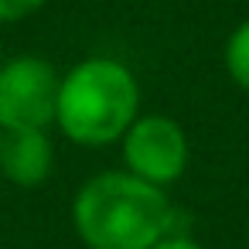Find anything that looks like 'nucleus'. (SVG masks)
<instances>
[{
	"instance_id": "nucleus-1",
	"label": "nucleus",
	"mask_w": 249,
	"mask_h": 249,
	"mask_svg": "<svg viewBox=\"0 0 249 249\" xmlns=\"http://www.w3.org/2000/svg\"><path fill=\"white\" fill-rule=\"evenodd\" d=\"M72 229L86 249H154L178 235V212L164 188L130 171H103L75 191Z\"/></svg>"
},
{
	"instance_id": "nucleus-2",
	"label": "nucleus",
	"mask_w": 249,
	"mask_h": 249,
	"mask_svg": "<svg viewBox=\"0 0 249 249\" xmlns=\"http://www.w3.org/2000/svg\"><path fill=\"white\" fill-rule=\"evenodd\" d=\"M140 116L137 75L116 58H86L62 75L58 86V130L79 147H106Z\"/></svg>"
},
{
	"instance_id": "nucleus-3",
	"label": "nucleus",
	"mask_w": 249,
	"mask_h": 249,
	"mask_svg": "<svg viewBox=\"0 0 249 249\" xmlns=\"http://www.w3.org/2000/svg\"><path fill=\"white\" fill-rule=\"evenodd\" d=\"M62 75L38 55L0 62V130H48L58 113Z\"/></svg>"
},
{
	"instance_id": "nucleus-4",
	"label": "nucleus",
	"mask_w": 249,
	"mask_h": 249,
	"mask_svg": "<svg viewBox=\"0 0 249 249\" xmlns=\"http://www.w3.org/2000/svg\"><path fill=\"white\" fill-rule=\"evenodd\" d=\"M120 143H123V171L164 191L167 184L184 178L188 160H191V143H188L184 126L160 113L137 116Z\"/></svg>"
},
{
	"instance_id": "nucleus-5",
	"label": "nucleus",
	"mask_w": 249,
	"mask_h": 249,
	"mask_svg": "<svg viewBox=\"0 0 249 249\" xmlns=\"http://www.w3.org/2000/svg\"><path fill=\"white\" fill-rule=\"evenodd\" d=\"M55 171V147L48 130H14L0 143V174L18 188H41Z\"/></svg>"
},
{
	"instance_id": "nucleus-6",
	"label": "nucleus",
	"mask_w": 249,
	"mask_h": 249,
	"mask_svg": "<svg viewBox=\"0 0 249 249\" xmlns=\"http://www.w3.org/2000/svg\"><path fill=\"white\" fill-rule=\"evenodd\" d=\"M225 72L239 89L249 92V21H242L225 41Z\"/></svg>"
},
{
	"instance_id": "nucleus-7",
	"label": "nucleus",
	"mask_w": 249,
	"mask_h": 249,
	"mask_svg": "<svg viewBox=\"0 0 249 249\" xmlns=\"http://www.w3.org/2000/svg\"><path fill=\"white\" fill-rule=\"evenodd\" d=\"M45 4L48 0H0V24H18L35 11H41Z\"/></svg>"
},
{
	"instance_id": "nucleus-8",
	"label": "nucleus",
	"mask_w": 249,
	"mask_h": 249,
	"mask_svg": "<svg viewBox=\"0 0 249 249\" xmlns=\"http://www.w3.org/2000/svg\"><path fill=\"white\" fill-rule=\"evenodd\" d=\"M154 249H201V242H195L188 232H178V235H167V239H160Z\"/></svg>"
},
{
	"instance_id": "nucleus-9",
	"label": "nucleus",
	"mask_w": 249,
	"mask_h": 249,
	"mask_svg": "<svg viewBox=\"0 0 249 249\" xmlns=\"http://www.w3.org/2000/svg\"><path fill=\"white\" fill-rule=\"evenodd\" d=\"M0 143H4V130H0Z\"/></svg>"
}]
</instances>
